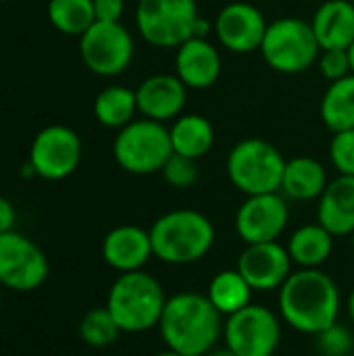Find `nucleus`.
I'll return each mask as SVG.
<instances>
[{
  "mask_svg": "<svg viewBox=\"0 0 354 356\" xmlns=\"http://www.w3.org/2000/svg\"><path fill=\"white\" fill-rule=\"evenodd\" d=\"M207 356H240V355H236L234 350H230V348L225 346V348H219V350H211Z\"/></svg>",
  "mask_w": 354,
  "mask_h": 356,
  "instance_id": "f704fd0d",
  "label": "nucleus"
},
{
  "mask_svg": "<svg viewBox=\"0 0 354 356\" xmlns=\"http://www.w3.org/2000/svg\"><path fill=\"white\" fill-rule=\"evenodd\" d=\"M50 265L44 250L27 236L10 229L0 234V284L15 292L38 290Z\"/></svg>",
  "mask_w": 354,
  "mask_h": 356,
  "instance_id": "9b49d317",
  "label": "nucleus"
},
{
  "mask_svg": "<svg viewBox=\"0 0 354 356\" xmlns=\"http://www.w3.org/2000/svg\"><path fill=\"white\" fill-rule=\"evenodd\" d=\"M94 117L100 125L108 129H121L136 119L138 100L136 90L127 86H106L94 98Z\"/></svg>",
  "mask_w": 354,
  "mask_h": 356,
  "instance_id": "b1692460",
  "label": "nucleus"
},
{
  "mask_svg": "<svg viewBox=\"0 0 354 356\" xmlns=\"http://www.w3.org/2000/svg\"><path fill=\"white\" fill-rule=\"evenodd\" d=\"M330 179L323 163L313 156H294L286 163L282 177V194L290 200L311 202L319 200Z\"/></svg>",
  "mask_w": 354,
  "mask_h": 356,
  "instance_id": "412c9836",
  "label": "nucleus"
},
{
  "mask_svg": "<svg viewBox=\"0 0 354 356\" xmlns=\"http://www.w3.org/2000/svg\"><path fill=\"white\" fill-rule=\"evenodd\" d=\"M290 221V209L282 192L246 196L236 211V234L246 244L277 242Z\"/></svg>",
  "mask_w": 354,
  "mask_h": 356,
  "instance_id": "ddd939ff",
  "label": "nucleus"
},
{
  "mask_svg": "<svg viewBox=\"0 0 354 356\" xmlns=\"http://www.w3.org/2000/svg\"><path fill=\"white\" fill-rule=\"evenodd\" d=\"M259 52L269 69L284 75H298L317 65L321 46L313 33L311 21L280 17L269 21Z\"/></svg>",
  "mask_w": 354,
  "mask_h": 356,
  "instance_id": "423d86ee",
  "label": "nucleus"
},
{
  "mask_svg": "<svg viewBox=\"0 0 354 356\" xmlns=\"http://www.w3.org/2000/svg\"><path fill=\"white\" fill-rule=\"evenodd\" d=\"M81 163V138L67 125L40 129L29 148L31 171L48 181H61L75 173Z\"/></svg>",
  "mask_w": 354,
  "mask_h": 356,
  "instance_id": "f8f14e48",
  "label": "nucleus"
},
{
  "mask_svg": "<svg viewBox=\"0 0 354 356\" xmlns=\"http://www.w3.org/2000/svg\"><path fill=\"white\" fill-rule=\"evenodd\" d=\"M317 348L323 356H351L354 353V334L342 323H334L317 334Z\"/></svg>",
  "mask_w": 354,
  "mask_h": 356,
  "instance_id": "c756f323",
  "label": "nucleus"
},
{
  "mask_svg": "<svg viewBox=\"0 0 354 356\" xmlns=\"http://www.w3.org/2000/svg\"><path fill=\"white\" fill-rule=\"evenodd\" d=\"M175 75L188 90L213 88L223 69L221 52L209 38H190L175 48Z\"/></svg>",
  "mask_w": 354,
  "mask_h": 356,
  "instance_id": "f3484780",
  "label": "nucleus"
},
{
  "mask_svg": "<svg viewBox=\"0 0 354 356\" xmlns=\"http://www.w3.org/2000/svg\"><path fill=\"white\" fill-rule=\"evenodd\" d=\"M269 21L255 4L234 0L225 4L215 17V35L219 44L236 54L259 52Z\"/></svg>",
  "mask_w": 354,
  "mask_h": 356,
  "instance_id": "4468645a",
  "label": "nucleus"
},
{
  "mask_svg": "<svg viewBox=\"0 0 354 356\" xmlns=\"http://www.w3.org/2000/svg\"><path fill=\"white\" fill-rule=\"evenodd\" d=\"M221 313L198 292H179L167 298L159 334L169 350L184 356H207L223 336Z\"/></svg>",
  "mask_w": 354,
  "mask_h": 356,
  "instance_id": "f03ea898",
  "label": "nucleus"
},
{
  "mask_svg": "<svg viewBox=\"0 0 354 356\" xmlns=\"http://www.w3.org/2000/svg\"><path fill=\"white\" fill-rule=\"evenodd\" d=\"M46 15L56 31L77 38L96 21L94 0H48Z\"/></svg>",
  "mask_w": 354,
  "mask_h": 356,
  "instance_id": "bb28decb",
  "label": "nucleus"
},
{
  "mask_svg": "<svg viewBox=\"0 0 354 356\" xmlns=\"http://www.w3.org/2000/svg\"><path fill=\"white\" fill-rule=\"evenodd\" d=\"M277 305L292 330L317 336L338 321L340 288L321 269H298L280 288Z\"/></svg>",
  "mask_w": 354,
  "mask_h": 356,
  "instance_id": "f257e3e1",
  "label": "nucleus"
},
{
  "mask_svg": "<svg viewBox=\"0 0 354 356\" xmlns=\"http://www.w3.org/2000/svg\"><path fill=\"white\" fill-rule=\"evenodd\" d=\"M77 330H79L81 342H86L92 348H106L121 334L115 317L111 315V311L106 307H96V309L88 311L81 317Z\"/></svg>",
  "mask_w": 354,
  "mask_h": 356,
  "instance_id": "cd10ccee",
  "label": "nucleus"
},
{
  "mask_svg": "<svg viewBox=\"0 0 354 356\" xmlns=\"http://www.w3.org/2000/svg\"><path fill=\"white\" fill-rule=\"evenodd\" d=\"M136 44L129 29L119 23L94 21L79 35V56L88 71L100 77L125 73L134 60Z\"/></svg>",
  "mask_w": 354,
  "mask_h": 356,
  "instance_id": "1a4fd4ad",
  "label": "nucleus"
},
{
  "mask_svg": "<svg viewBox=\"0 0 354 356\" xmlns=\"http://www.w3.org/2000/svg\"><path fill=\"white\" fill-rule=\"evenodd\" d=\"M351 238H353V248H354V232H353V236H351Z\"/></svg>",
  "mask_w": 354,
  "mask_h": 356,
  "instance_id": "58836bf2",
  "label": "nucleus"
},
{
  "mask_svg": "<svg viewBox=\"0 0 354 356\" xmlns=\"http://www.w3.org/2000/svg\"><path fill=\"white\" fill-rule=\"evenodd\" d=\"M348 54H351V65H353V73H354V42L348 46Z\"/></svg>",
  "mask_w": 354,
  "mask_h": 356,
  "instance_id": "4c0bfd02",
  "label": "nucleus"
},
{
  "mask_svg": "<svg viewBox=\"0 0 354 356\" xmlns=\"http://www.w3.org/2000/svg\"><path fill=\"white\" fill-rule=\"evenodd\" d=\"M317 67H319L321 75L330 83L351 75L353 73V65H351L348 48H328V50H321Z\"/></svg>",
  "mask_w": 354,
  "mask_h": 356,
  "instance_id": "2f4dec72",
  "label": "nucleus"
},
{
  "mask_svg": "<svg viewBox=\"0 0 354 356\" xmlns=\"http://www.w3.org/2000/svg\"><path fill=\"white\" fill-rule=\"evenodd\" d=\"M171 154L173 146L167 123L146 117H136L131 123L117 129L113 140L115 163L131 175L161 173Z\"/></svg>",
  "mask_w": 354,
  "mask_h": 356,
  "instance_id": "0eeeda50",
  "label": "nucleus"
},
{
  "mask_svg": "<svg viewBox=\"0 0 354 356\" xmlns=\"http://www.w3.org/2000/svg\"><path fill=\"white\" fill-rule=\"evenodd\" d=\"M0 2H8V0H0Z\"/></svg>",
  "mask_w": 354,
  "mask_h": 356,
  "instance_id": "ea45409f",
  "label": "nucleus"
},
{
  "mask_svg": "<svg viewBox=\"0 0 354 356\" xmlns=\"http://www.w3.org/2000/svg\"><path fill=\"white\" fill-rule=\"evenodd\" d=\"M125 13V0H94L96 21L119 23Z\"/></svg>",
  "mask_w": 354,
  "mask_h": 356,
  "instance_id": "473e14b6",
  "label": "nucleus"
},
{
  "mask_svg": "<svg viewBox=\"0 0 354 356\" xmlns=\"http://www.w3.org/2000/svg\"><path fill=\"white\" fill-rule=\"evenodd\" d=\"M148 234L154 259L167 265L198 263L215 244V225L194 209H175L161 215Z\"/></svg>",
  "mask_w": 354,
  "mask_h": 356,
  "instance_id": "7ed1b4c3",
  "label": "nucleus"
},
{
  "mask_svg": "<svg viewBox=\"0 0 354 356\" xmlns=\"http://www.w3.org/2000/svg\"><path fill=\"white\" fill-rule=\"evenodd\" d=\"M223 340L240 356H275L282 340V325L273 311L263 305H248L227 317Z\"/></svg>",
  "mask_w": 354,
  "mask_h": 356,
  "instance_id": "9d476101",
  "label": "nucleus"
},
{
  "mask_svg": "<svg viewBox=\"0 0 354 356\" xmlns=\"http://www.w3.org/2000/svg\"><path fill=\"white\" fill-rule=\"evenodd\" d=\"M346 309H348V317L353 319V323H354V288H353V292H351V296H348Z\"/></svg>",
  "mask_w": 354,
  "mask_h": 356,
  "instance_id": "c9c22d12",
  "label": "nucleus"
},
{
  "mask_svg": "<svg viewBox=\"0 0 354 356\" xmlns=\"http://www.w3.org/2000/svg\"><path fill=\"white\" fill-rule=\"evenodd\" d=\"M319 117L332 134L354 129V73L328 86L319 102Z\"/></svg>",
  "mask_w": 354,
  "mask_h": 356,
  "instance_id": "393cba45",
  "label": "nucleus"
},
{
  "mask_svg": "<svg viewBox=\"0 0 354 356\" xmlns=\"http://www.w3.org/2000/svg\"><path fill=\"white\" fill-rule=\"evenodd\" d=\"M152 356H184V355H179V353H175V350H163V353H156V355H152Z\"/></svg>",
  "mask_w": 354,
  "mask_h": 356,
  "instance_id": "e433bc0d",
  "label": "nucleus"
},
{
  "mask_svg": "<svg viewBox=\"0 0 354 356\" xmlns=\"http://www.w3.org/2000/svg\"><path fill=\"white\" fill-rule=\"evenodd\" d=\"M311 27L321 50L348 48L354 42V4L351 0L321 2L313 13Z\"/></svg>",
  "mask_w": 354,
  "mask_h": 356,
  "instance_id": "aec40b11",
  "label": "nucleus"
},
{
  "mask_svg": "<svg viewBox=\"0 0 354 356\" xmlns=\"http://www.w3.org/2000/svg\"><path fill=\"white\" fill-rule=\"evenodd\" d=\"M317 223H321L334 238L353 236L354 232V177L338 175L319 196Z\"/></svg>",
  "mask_w": 354,
  "mask_h": 356,
  "instance_id": "6ab92c4d",
  "label": "nucleus"
},
{
  "mask_svg": "<svg viewBox=\"0 0 354 356\" xmlns=\"http://www.w3.org/2000/svg\"><path fill=\"white\" fill-rule=\"evenodd\" d=\"M288 254L300 269H319L334 252V236L321 223H307L288 238Z\"/></svg>",
  "mask_w": 354,
  "mask_h": 356,
  "instance_id": "5701e85b",
  "label": "nucleus"
},
{
  "mask_svg": "<svg viewBox=\"0 0 354 356\" xmlns=\"http://www.w3.org/2000/svg\"><path fill=\"white\" fill-rule=\"evenodd\" d=\"M152 257L150 234L138 225H117L102 240V259L119 273L140 271Z\"/></svg>",
  "mask_w": 354,
  "mask_h": 356,
  "instance_id": "a211bd4d",
  "label": "nucleus"
},
{
  "mask_svg": "<svg viewBox=\"0 0 354 356\" xmlns=\"http://www.w3.org/2000/svg\"><path fill=\"white\" fill-rule=\"evenodd\" d=\"M169 138L175 154L200 161L215 144L213 123L198 113H182L169 125Z\"/></svg>",
  "mask_w": 354,
  "mask_h": 356,
  "instance_id": "4be33fe9",
  "label": "nucleus"
},
{
  "mask_svg": "<svg viewBox=\"0 0 354 356\" xmlns=\"http://www.w3.org/2000/svg\"><path fill=\"white\" fill-rule=\"evenodd\" d=\"M319 356H323V355H319Z\"/></svg>",
  "mask_w": 354,
  "mask_h": 356,
  "instance_id": "79ce46f5",
  "label": "nucleus"
},
{
  "mask_svg": "<svg viewBox=\"0 0 354 356\" xmlns=\"http://www.w3.org/2000/svg\"><path fill=\"white\" fill-rule=\"evenodd\" d=\"M161 175H163L165 184H169L171 188L186 190V188H192L198 181L200 167H198L196 159H188V156H182V154L173 152L171 159L165 163Z\"/></svg>",
  "mask_w": 354,
  "mask_h": 356,
  "instance_id": "c85d7f7f",
  "label": "nucleus"
},
{
  "mask_svg": "<svg viewBox=\"0 0 354 356\" xmlns=\"http://www.w3.org/2000/svg\"><path fill=\"white\" fill-rule=\"evenodd\" d=\"M252 292L255 290L238 269H223L209 282L207 298L223 317H230L252 305Z\"/></svg>",
  "mask_w": 354,
  "mask_h": 356,
  "instance_id": "a878e982",
  "label": "nucleus"
},
{
  "mask_svg": "<svg viewBox=\"0 0 354 356\" xmlns=\"http://www.w3.org/2000/svg\"><path fill=\"white\" fill-rule=\"evenodd\" d=\"M351 2H353V4H354V0H351Z\"/></svg>",
  "mask_w": 354,
  "mask_h": 356,
  "instance_id": "a19ab883",
  "label": "nucleus"
},
{
  "mask_svg": "<svg viewBox=\"0 0 354 356\" xmlns=\"http://www.w3.org/2000/svg\"><path fill=\"white\" fill-rule=\"evenodd\" d=\"M136 100L142 117L171 123L186 108L188 88L175 73H154L136 88Z\"/></svg>",
  "mask_w": 354,
  "mask_h": 356,
  "instance_id": "dca6fc26",
  "label": "nucleus"
},
{
  "mask_svg": "<svg viewBox=\"0 0 354 356\" xmlns=\"http://www.w3.org/2000/svg\"><path fill=\"white\" fill-rule=\"evenodd\" d=\"M200 17L196 0H138L136 29L154 48H177L192 38Z\"/></svg>",
  "mask_w": 354,
  "mask_h": 356,
  "instance_id": "6e6552de",
  "label": "nucleus"
},
{
  "mask_svg": "<svg viewBox=\"0 0 354 356\" xmlns=\"http://www.w3.org/2000/svg\"><path fill=\"white\" fill-rule=\"evenodd\" d=\"M167 296L156 277L146 271L119 273L113 282L106 309L115 317L117 325L125 334H142L159 327Z\"/></svg>",
  "mask_w": 354,
  "mask_h": 356,
  "instance_id": "20e7f679",
  "label": "nucleus"
},
{
  "mask_svg": "<svg viewBox=\"0 0 354 356\" xmlns=\"http://www.w3.org/2000/svg\"><path fill=\"white\" fill-rule=\"evenodd\" d=\"M330 161L338 175L354 177V129L336 131L330 140Z\"/></svg>",
  "mask_w": 354,
  "mask_h": 356,
  "instance_id": "7c9ffc66",
  "label": "nucleus"
},
{
  "mask_svg": "<svg viewBox=\"0 0 354 356\" xmlns=\"http://www.w3.org/2000/svg\"><path fill=\"white\" fill-rule=\"evenodd\" d=\"M286 156L277 146L261 138H244L232 146L225 159L230 184L244 196L271 194L282 190Z\"/></svg>",
  "mask_w": 354,
  "mask_h": 356,
  "instance_id": "39448f33",
  "label": "nucleus"
},
{
  "mask_svg": "<svg viewBox=\"0 0 354 356\" xmlns=\"http://www.w3.org/2000/svg\"><path fill=\"white\" fill-rule=\"evenodd\" d=\"M15 207L10 204V200H6L4 196H0V234H6L15 227Z\"/></svg>",
  "mask_w": 354,
  "mask_h": 356,
  "instance_id": "72a5a7b5",
  "label": "nucleus"
},
{
  "mask_svg": "<svg viewBox=\"0 0 354 356\" xmlns=\"http://www.w3.org/2000/svg\"><path fill=\"white\" fill-rule=\"evenodd\" d=\"M292 259L288 248L280 242L246 244L238 259V271L255 292L280 290L292 275Z\"/></svg>",
  "mask_w": 354,
  "mask_h": 356,
  "instance_id": "2eb2a0df",
  "label": "nucleus"
}]
</instances>
